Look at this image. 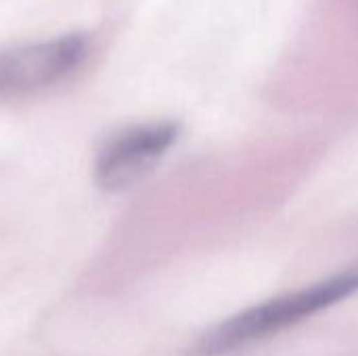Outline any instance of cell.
I'll list each match as a JSON object with an SVG mask.
<instances>
[{
    "label": "cell",
    "mask_w": 358,
    "mask_h": 356,
    "mask_svg": "<svg viewBox=\"0 0 358 356\" xmlns=\"http://www.w3.org/2000/svg\"><path fill=\"white\" fill-rule=\"evenodd\" d=\"M88 50V40L71 34L2 52L0 101L27 97L71 78L84 65Z\"/></svg>",
    "instance_id": "cell-2"
},
{
    "label": "cell",
    "mask_w": 358,
    "mask_h": 356,
    "mask_svg": "<svg viewBox=\"0 0 358 356\" xmlns=\"http://www.w3.org/2000/svg\"><path fill=\"white\" fill-rule=\"evenodd\" d=\"M180 126L151 122L115 132L96 153L94 176L107 191H124L141 183L178 141Z\"/></svg>",
    "instance_id": "cell-3"
},
{
    "label": "cell",
    "mask_w": 358,
    "mask_h": 356,
    "mask_svg": "<svg viewBox=\"0 0 358 356\" xmlns=\"http://www.w3.org/2000/svg\"><path fill=\"white\" fill-rule=\"evenodd\" d=\"M357 292L358 266H355L334 277H327L319 283L273 298L268 302H262L258 306H252L235 315L233 319H229L227 323H222L218 329L212 332V336L206 342V348L210 353H224L237 348L252 340L281 332L306 317H313L319 311H325L350 298Z\"/></svg>",
    "instance_id": "cell-1"
}]
</instances>
